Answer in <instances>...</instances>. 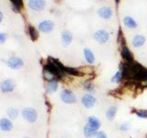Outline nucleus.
Returning <instances> with one entry per match:
<instances>
[{
	"mask_svg": "<svg viewBox=\"0 0 147 138\" xmlns=\"http://www.w3.org/2000/svg\"><path fill=\"white\" fill-rule=\"evenodd\" d=\"M54 28V23L51 20H43L39 24V30L45 33H49Z\"/></svg>",
	"mask_w": 147,
	"mask_h": 138,
	"instance_id": "6e6552de",
	"label": "nucleus"
},
{
	"mask_svg": "<svg viewBox=\"0 0 147 138\" xmlns=\"http://www.w3.org/2000/svg\"><path fill=\"white\" fill-rule=\"evenodd\" d=\"M98 14L100 18H104V20H109L112 17V10L108 7H103L98 9Z\"/></svg>",
	"mask_w": 147,
	"mask_h": 138,
	"instance_id": "9b49d317",
	"label": "nucleus"
},
{
	"mask_svg": "<svg viewBox=\"0 0 147 138\" xmlns=\"http://www.w3.org/2000/svg\"><path fill=\"white\" fill-rule=\"evenodd\" d=\"M116 112H117L116 107H111V108L109 109L108 112H107V118L109 120V121H112V120L114 119L115 115H116Z\"/></svg>",
	"mask_w": 147,
	"mask_h": 138,
	"instance_id": "5701e85b",
	"label": "nucleus"
},
{
	"mask_svg": "<svg viewBox=\"0 0 147 138\" xmlns=\"http://www.w3.org/2000/svg\"><path fill=\"white\" fill-rule=\"evenodd\" d=\"M44 71L50 73L51 75L53 76L56 79H61V78H63V76L65 75V73H64L54 62H53L52 60H51V58H49L48 63L44 66Z\"/></svg>",
	"mask_w": 147,
	"mask_h": 138,
	"instance_id": "f03ea898",
	"label": "nucleus"
},
{
	"mask_svg": "<svg viewBox=\"0 0 147 138\" xmlns=\"http://www.w3.org/2000/svg\"><path fill=\"white\" fill-rule=\"evenodd\" d=\"M84 53H85V57L86 62L88 64H93L95 62V57H94V54L93 53L91 52L89 49H85L84 50Z\"/></svg>",
	"mask_w": 147,
	"mask_h": 138,
	"instance_id": "a211bd4d",
	"label": "nucleus"
},
{
	"mask_svg": "<svg viewBox=\"0 0 147 138\" xmlns=\"http://www.w3.org/2000/svg\"><path fill=\"white\" fill-rule=\"evenodd\" d=\"M85 89L88 90V91H92V90H93V86H92L89 82L86 83V84H85Z\"/></svg>",
	"mask_w": 147,
	"mask_h": 138,
	"instance_id": "c756f323",
	"label": "nucleus"
},
{
	"mask_svg": "<svg viewBox=\"0 0 147 138\" xmlns=\"http://www.w3.org/2000/svg\"><path fill=\"white\" fill-rule=\"evenodd\" d=\"M88 125H90L91 127H93L98 130V129L100 127V122L96 117L91 116L88 118Z\"/></svg>",
	"mask_w": 147,
	"mask_h": 138,
	"instance_id": "aec40b11",
	"label": "nucleus"
},
{
	"mask_svg": "<svg viewBox=\"0 0 147 138\" xmlns=\"http://www.w3.org/2000/svg\"><path fill=\"white\" fill-rule=\"evenodd\" d=\"M25 138H29V137H25Z\"/></svg>",
	"mask_w": 147,
	"mask_h": 138,
	"instance_id": "473e14b6",
	"label": "nucleus"
},
{
	"mask_svg": "<svg viewBox=\"0 0 147 138\" xmlns=\"http://www.w3.org/2000/svg\"><path fill=\"white\" fill-rule=\"evenodd\" d=\"M29 7L36 11H40L45 7L44 0H29Z\"/></svg>",
	"mask_w": 147,
	"mask_h": 138,
	"instance_id": "0eeeda50",
	"label": "nucleus"
},
{
	"mask_svg": "<svg viewBox=\"0 0 147 138\" xmlns=\"http://www.w3.org/2000/svg\"><path fill=\"white\" fill-rule=\"evenodd\" d=\"M135 112H136L138 117H140V118H147V110H136Z\"/></svg>",
	"mask_w": 147,
	"mask_h": 138,
	"instance_id": "bb28decb",
	"label": "nucleus"
},
{
	"mask_svg": "<svg viewBox=\"0 0 147 138\" xmlns=\"http://www.w3.org/2000/svg\"><path fill=\"white\" fill-rule=\"evenodd\" d=\"M65 71V74H69V75H72V76H83V73H80L78 70L75 68H71V67H65L64 69Z\"/></svg>",
	"mask_w": 147,
	"mask_h": 138,
	"instance_id": "4be33fe9",
	"label": "nucleus"
},
{
	"mask_svg": "<svg viewBox=\"0 0 147 138\" xmlns=\"http://www.w3.org/2000/svg\"><path fill=\"white\" fill-rule=\"evenodd\" d=\"M115 1H116V3H119V0H115Z\"/></svg>",
	"mask_w": 147,
	"mask_h": 138,
	"instance_id": "2f4dec72",
	"label": "nucleus"
},
{
	"mask_svg": "<svg viewBox=\"0 0 147 138\" xmlns=\"http://www.w3.org/2000/svg\"><path fill=\"white\" fill-rule=\"evenodd\" d=\"M145 38L142 35H136L132 40V45L134 47H141L144 44Z\"/></svg>",
	"mask_w": 147,
	"mask_h": 138,
	"instance_id": "2eb2a0df",
	"label": "nucleus"
},
{
	"mask_svg": "<svg viewBox=\"0 0 147 138\" xmlns=\"http://www.w3.org/2000/svg\"><path fill=\"white\" fill-rule=\"evenodd\" d=\"M95 40L99 43H105L109 38V35L108 33V31H106L104 30H99L98 31L95 32L94 34Z\"/></svg>",
	"mask_w": 147,
	"mask_h": 138,
	"instance_id": "39448f33",
	"label": "nucleus"
},
{
	"mask_svg": "<svg viewBox=\"0 0 147 138\" xmlns=\"http://www.w3.org/2000/svg\"><path fill=\"white\" fill-rule=\"evenodd\" d=\"M61 99L64 103L73 104L76 101V96L73 94V92L69 89H64L61 93Z\"/></svg>",
	"mask_w": 147,
	"mask_h": 138,
	"instance_id": "7ed1b4c3",
	"label": "nucleus"
},
{
	"mask_svg": "<svg viewBox=\"0 0 147 138\" xmlns=\"http://www.w3.org/2000/svg\"><path fill=\"white\" fill-rule=\"evenodd\" d=\"M0 128H1L4 132H9V131H11V129L13 128L12 122L9 121L8 119L3 118V119L0 120Z\"/></svg>",
	"mask_w": 147,
	"mask_h": 138,
	"instance_id": "ddd939ff",
	"label": "nucleus"
},
{
	"mask_svg": "<svg viewBox=\"0 0 147 138\" xmlns=\"http://www.w3.org/2000/svg\"><path fill=\"white\" fill-rule=\"evenodd\" d=\"M123 22H124V24H125V26L127 28H130V29H135L137 27L136 21L131 17H125L123 20Z\"/></svg>",
	"mask_w": 147,
	"mask_h": 138,
	"instance_id": "f3484780",
	"label": "nucleus"
},
{
	"mask_svg": "<svg viewBox=\"0 0 147 138\" xmlns=\"http://www.w3.org/2000/svg\"><path fill=\"white\" fill-rule=\"evenodd\" d=\"M28 30H29V34L32 41H36L39 38V32L37 31V30L33 26H29L28 27Z\"/></svg>",
	"mask_w": 147,
	"mask_h": 138,
	"instance_id": "6ab92c4d",
	"label": "nucleus"
},
{
	"mask_svg": "<svg viewBox=\"0 0 147 138\" xmlns=\"http://www.w3.org/2000/svg\"><path fill=\"white\" fill-rule=\"evenodd\" d=\"M15 83L12 79H7L5 80L2 85H1V89L5 93H8V92H12L14 89H15Z\"/></svg>",
	"mask_w": 147,
	"mask_h": 138,
	"instance_id": "1a4fd4ad",
	"label": "nucleus"
},
{
	"mask_svg": "<svg viewBox=\"0 0 147 138\" xmlns=\"http://www.w3.org/2000/svg\"><path fill=\"white\" fill-rule=\"evenodd\" d=\"M7 115H8V117L9 118H11V119H16L18 117V110L16 109H13V108H10V109H8L7 110Z\"/></svg>",
	"mask_w": 147,
	"mask_h": 138,
	"instance_id": "b1692460",
	"label": "nucleus"
},
{
	"mask_svg": "<svg viewBox=\"0 0 147 138\" xmlns=\"http://www.w3.org/2000/svg\"><path fill=\"white\" fill-rule=\"evenodd\" d=\"M57 87H58V83L56 80H53V81H49L48 85H47V91L52 93V92L56 91L57 89Z\"/></svg>",
	"mask_w": 147,
	"mask_h": 138,
	"instance_id": "412c9836",
	"label": "nucleus"
},
{
	"mask_svg": "<svg viewBox=\"0 0 147 138\" xmlns=\"http://www.w3.org/2000/svg\"><path fill=\"white\" fill-rule=\"evenodd\" d=\"M128 64L130 66L131 73V80L132 79L134 81H147V68L144 67L142 64L136 63L135 61L132 63H128Z\"/></svg>",
	"mask_w": 147,
	"mask_h": 138,
	"instance_id": "f257e3e1",
	"label": "nucleus"
},
{
	"mask_svg": "<svg viewBox=\"0 0 147 138\" xmlns=\"http://www.w3.org/2000/svg\"><path fill=\"white\" fill-rule=\"evenodd\" d=\"M10 1L12 2L13 6L15 7L17 11H18L23 7V0H10Z\"/></svg>",
	"mask_w": 147,
	"mask_h": 138,
	"instance_id": "393cba45",
	"label": "nucleus"
},
{
	"mask_svg": "<svg viewBox=\"0 0 147 138\" xmlns=\"http://www.w3.org/2000/svg\"><path fill=\"white\" fill-rule=\"evenodd\" d=\"M121 79H122V73L119 70V72L116 73V75L112 77V81L115 83H119V82H121Z\"/></svg>",
	"mask_w": 147,
	"mask_h": 138,
	"instance_id": "a878e982",
	"label": "nucleus"
},
{
	"mask_svg": "<svg viewBox=\"0 0 147 138\" xmlns=\"http://www.w3.org/2000/svg\"><path fill=\"white\" fill-rule=\"evenodd\" d=\"M84 133L86 137H92L94 135H96L98 133V130L93 127H91L90 125H86L84 128Z\"/></svg>",
	"mask_w": 147,
	"mask_h": 138,
	"instance_id": "dca6fc26",
	"label": "nucleus"
},
{
	"mask_svg": "<svg viewBox=\"0 0 147 138\" xmlns=\"http://www.w3.org/2000/svg\"><path fill=\"white\" fill-rule=\"evenodd\" d=\"M22 115L29 122H34L37 120V112L34 109L27 108L22 112Z\"/></svg>",
	"mask_w": 147,
	"mask_h": 138,
	"instance_id": "20e7f679",
	"label": "nucleus"
},
{
	"mask_svg": "<svg viewBox=\"0 0 147 138\" xmlns=\"http://www.w3.org/2000/svg\"><path fill=\"white\" fill-rule=\"evenodd\" d=\"M96 138H108L107 137V135H106V133H104V132H98V133H96Z\"/></svg>",
	"mask_w": 147,
	"mask_h": 138,
	"instance_id": "c85d7f7f",
	"label": "nucleus"
},
{
	"mask_svg": "<svg viewBox=\"0 0 147 138\" xmlns=\"http://www.w3.org/2000/svg\"><path fill=\"white\" fill-rule=\"evenodd\" d=\"M62 39H63V45L64 46L70 44L72 40H73L72 33H71L70 31H68V30L63 31V33H62Z\"/></svg>",
	"mask_w": 147,
	"mask_h": 138,
	"instance_id": "4468645a",
	"label": "nucleus"
},
{
	"mask_svg": "<svg viewBox=\"0 0 147 138\" xmlns=\"http://www.w3.org/2000/svg\"><path fill=\"white\" fill-rule=\"evenodd\" d=\"M96 99L90 94H86L82 98V103L84 104V106L86 108L93 107V106L95 105V103H96Z\"/></svg>",
	"mask_w": 147,
	"mask_h": 138,
	"instance_id": "9d476101",
	"label": "nucleus"
},
{
	"mask_svg": "<svg viewBox=\"0 0 147 138\" xmlns=\"http://www.w3.org/2000/svg\"><path fill=\"white\" fill-rule=\"evenodd\" d=\"M121 55H122V57L126 60L127 63H132V62H134V60H133V57H132V54L130 52V50H129V48L127 47V46H122Z\"/></svg>",
	"mask_w": 147,
	"mask_h": 138,
	"instance_id": "f8f14e48",
	"label": "nucleus"
},
{
	"mask_svg": "<svg viewBox=\"0 0 147 138\" xmlns=\"http://www.w3.org/2000/svg\"><path fill=\"white\" fill-rule=\"evenodd\" d=\"M7 40V35L3 33V32H0V44L4 43Z\"/></svg>",
	"mask_w": 147,
	"mask_h": 138,
	"instance_id": "cd10ccee",
	"label": "nucleus"
},
{
	"mask_svg": "<svg viewBox=\"0 0 147 138\" xmlns=\"http://www.w3.org/2000/svg\"><path fill=\"white\" fill-rule=\"evenodd\" d=\"M24 62L20 57H10L7 60V66L11 69H20L23 66Z\"/></svg>",
	"mask_w": 147,
	"mask_h": 138,
	"instance_id": "423d86ee",
	"label": "nucleus"
},
{
	"mask_svg": "<svg viewBox=\"0 0 147 138\" xmlns=\"http://www.w3.org/2000/svg\"><path fill=\"white\" fill-rule=\"evenodd\" d=\"M2 20H3V13L0 11V22L2 21Z\"/></svg>",
	"mask_w": 147,
	"mask_h": 138,
	"instance_id": "7c9ffc66",
	"label": "nucleus"
}]
</instances>
